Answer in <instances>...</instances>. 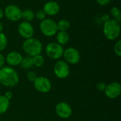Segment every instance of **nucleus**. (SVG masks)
Instances as JSON below:
<instances>
[{"label":"nucleus","mask_w":121,"mask_h":121,"mask_svg":"<svg viewBox=\"0 0 121 121\" xmlns=\"http://www.w3.org/2000/svg\"><path fill=\"white\" fill-rule=\"evenodd\" d=\"M58 31H67L70 28V22L67 19H61L57 23Z\"/></svg>","instance_id":"nucleus-19"},{"label":"nucleus","mask_w":121,"mask_h":121,"mask_svg":"<svg viewBox=\"0 0 121 121\" xmlns=\"http://www.w3.org/2000/svg\"><path fill=\"white\" fill-rule=\"evenodd\" d=\"M111 16L114 18L113 19H115L116 21H117L118 22H121V10L119 8L116 7V6H113L111 8Z\"/></svg>","instance_id":"nucleus-21"},{"label":"nucleus","mask_w":121,"mask_h":121,"mask_svg":"<svg viewBox=\"0 0 121 121\" xmlns=\"http://www.w3.org/2000/svg\"><path fill=\"white\" fill-rule=\"evenodd\" d=\"M22 48L28 56L34 57L42 52L43 44L40 40L35 38H30L24 40L22 45Z\"/></svg>","instance_id":"nucleus-3"},{"label":"nucleus","mask_w":121,"mask_h":121,"mask_svg":"<svg viewBox=\"0 0 121 121\" xmlns=\"http://www.w3.org/2000/svg\"><path fill=\"white\" fill-rule=\"evenodd\" d=\"M106 85L107 84L104 82H100L96 84V89H97L98 91H99L101 92H103V91H104V90H105V89L106 87Z\"/></svg>","instance_id":"nucleus-26"},{"label":"nucleus","mask_w":121,"mask_h":121,"mask_svg":"<svg viewBox=\"0 0 121 121\" xmlns=\"http://www.w3.org/2000/svg\"><path fill=\"white\" fill-rule=\"evenodd\" d=\"M19 82V76L16 69L10 66L0 69V84L6 87H14Z\"/></svg>","instance_id":"nucleus-1"},{"label":"nucleus","mask_w":121,"mask_h":121,"mask_svg":"<svg viewBox=\"0 0 121 121\" xmlns=\"http://www.w3.org/2000/svg\"><path fill=\"white\" fill-rule=\"evenodd\" d=\"M6 62L5 60V57L0 52V69L4 66V64Z\"/></svg>","instance_id":"nucleus-28"},{"label":"nucleus","mask_w":121,"mask_h":121,"mask_svg":"<svg viewBox=\"0 0 121 121\" xmlns=\"http://www.w3.org/2000/svg\"><path fill=\"white\" fill-rule=\"evenodd\" d=\"M4 11L0 8V20L4 17Z\"/></svg>","instance_id":"nucleus-31"},{"label":"nucleus","mask_w":121,"mask_h":121,"mask_svg":"<svg viewBox=\"0 0 121 121\" xmlns=\"http://www.w3.org/2000/svg\"><path fill=\"white\" fill-rule=\"evenodd\" d=\"M37 77H38V74L34 71H28L26 74V78L28 81L30 82H33L35 79L37 78Z\"/></svg>","instance_id":"nucleus-24"},{"label":"nucleus","mask_w":121,"mask_h":121,"mask_svg":"<svg viewBox=\"0 0 121 121\" xmlns=\"http://www.w3.org/2000/svg\"><path fill=\"white\" fill-rule=\"evenodd\" d=\"M43 10L45 11L47 16H53L57 15L59 13L60 10V7L59 4L57 1H49L44 4Z\"/></svg>","instance_id":"nucleus-14"},{"label":"nucleus","mask_w":121,"mask_h":121,"mask_svg":"<svg viewBox=\"0 0 121 121\" xmlns=\"http://www.w3.org/2000/svg\"><path fill=\"white\" fill-rule=\"evenodd\" d=\"M101 19H102V21H103L106 22V21H108V19H110V18H109V16H108V14H104V15H103V16H102Z\"/></svg>","instance_id":"nucleus-30"},{"label":"nucleus","mask_w":121,"mask_h":121,"mask_svg":"<svg viewBox=\"0 0 121 121\" xmlns=\"http://www.w3.org/2000/svg\"><path fill=\"white\" fill-rule=\"evenodd\" d=\"M46 14L45 13V11L43 10V9H40V10H38L35 13V17L40 20V21H43L44 20L45 18H46Z\"/></svg>","instance_id":"nucleus-25"},{"label":"nucleus","mask_w":121,"mask_h":121,"mask_svg":"<svg viewBox=\"0 0 121 121\" xmlns=\"http://www.w3.org/2000/svg\"><path fill=\"white\" fill-rule=\"evenodd\" d=\"M20 66L23 69H30L33 67V57L30 56H26L23 57Z\"/></svg>","instance_id":"nucleus-16"},{"label":"nucleus","mask_w":121,"mask_h":121,"mask_svg":"<svg viewBox=\"0 0 121 121\" xmlns=\"http://www.w3.org/2000/svg\"><path fill=\"white\" fill-rule=\"evenodd\" d=\"M21 11H22L18 6L15 4H10L5 8L4 15L8 20L16 22L21 19Z\"/></svg>","instance_id":"nucleus-9"},{"label":"nucleus","mask_w":121,"mask_h":121,"mask_svg":"<svg viewBox=\"0 0 121 121\" xmlns=\"http://www.w3.org/2000/svg\"><path fill=\"white\" fill-rule=\"evenodd\" d=\"M34 18H35V13L33 12V10L26 9L21 11V18L24 21L30 22L33 21Z\"/></svg>","instance_id":"nucleus-18"},{"label":"nucleus","mask_w":121,"mask_h":121,"mask_svg":"<svg viewBox=\"0 0 121 121\" xmlns=\"http://www.w3.org/2000/svg\"><path fill=\"white\" fill-rule=\"evenodd\" d=\"M56 35L57 43L62 46L66 45L69 40V35L67 31H58Z\"/></svg>","instance_id":"nucleus-15"},{"label":"nucleus","mask_w":121,"mask_h":121,"mask_svg":"<svg viewBox=\"0 0 121 121\" xmlns=\"http://www.w3.org/2000/svg\"><path fill=\"white\" fill-rule=\"evenodd\" d=\"M18 32L22 38L28 39L33 38L34 35V28L30 22L23 21L18 26Z\"/></svg>","instance_id":"nucleus-11"},{"label":"nucleus","mask_w":121,"mask_h":121,"mask_svg":"<svg viewBox=\"0 0 121 121\" xmlns=\"http://www.w3.org/2000/svg\"><path fill=\"white\" fill-rule=\"evenodd\" d=\"M41 33L47 37H52L58 32L57 22L52 18H45L40 23Z\"/></svg>","instance_id":"nucleus-4"},{"label":"nucleus","mask_w":121,"mask_h":121,"mask_svg":"<svg viewBox=\"0 0 121 121\" xmlns=\"http://www.w3.org/2000/svg\"><path fill=\"white\" fill-rule=\"evenodd\" d=\"M10 106V101L7 99L4 95L0 96V114L5 113Z\"/></svg>","instance_id":"nucleus-17"},{"label":"nucleus","mask_w":121,"mask_h":121,"mask_svg":"<svg viewBox=\"0 0 121 121\" xmlns=\"http://www.w3.org/2000/svg\"><path fill=\"white\" fill-rule=\"evenodd\" d=\"M2 30H3V24L0 21V33H2Z\"/></svg>","instance_id":"nucleus-32"},{"label":"nucleus","mask_w":121,"mask_h":121,"mask_svg":"<svg viewBox=\"0 0 121 121\" xmlns=\"http://www.w3.org/2000/svg\"><path fill=\"white\" fill-rule=\"evenodd\" d=\"M64 48L57 42H51L48 43L45 48V52L46 55L52 60H59L63 55Z\"/></svg>","instance_id":"nucleus-5"},{"label":"nucleus","mask_w":121,"mask_h":121,"mask_svg":"<svg viewBox=\"0 0 121 121\" xmlns=\"http://www.w3.org/2000/svg\"><path fill=\"white\" fill-rule=\"evenodd\" d=\"M113 50H114L115 54H116L118 57H121V40H118L116 43V44H115V45H114V48H113Z\"/></svg>","instance_id":"nucleus-23"},{"label":"nucleus","mask_w":121,"mask_h":121,"mask_svg":"<svg viewBox=\"0 0 121 121\" xmlns=\"http://www.w3.org/2000/svg\"><path fill=\"white\" fill-rule=\"evenodd\" d=\"M62 57L65 59V61L67 64L76 65L81 60L80 52L77 49L73 47L67 48L64 50Z\"/></svg>","instance_id":"nucleus-8"},{"label":"nucleus","mask_w":121,"mask_h":121,"mask_svg":"<svg viewBox=\"0 0 121 121\" xmlns=\"http://www.w3.org/2000/svg\"><path fill=\"white\" fill-rule=\"evenodd\" d=\"M7 45L8 39L6 35L3 33H0V52L6 48Z\"/></svg>","instance_id":"nucleus-22"},{"label":"nucleus","mask_w":121,"mask_h":121,"mask_svg":"<svg viewBox=\"0 0 121 121\" xmlns=\"http://www.w3.org/2000/svg\"><path fill=\"white\" fill-rule=\"evenodd\" d=\"M57 116L62 119L69 118L72 114V109L69 104L66 102H60L55 106Z\"/></svg>","instance_id":"nucleus-12"},{"label":"nucleus","mask_w":121,"mask_h":121,"mask_svg":"<svg viewBox=\"0 0 121 121\" xmlns=\"http://www.w3.org/2000/svg\"><path fill=\"white\" fill-rule=\"evenodd\" d=\"M103 33L108 40H115L120 36L121 24L115 19H108L104 23Z\"/></svg>","instance_id":"nucleus-2"},{"label":"nucleus","mask_w":121,"mask_h":121,"mask_svg":"<svg viewBox=\"0 0 121 121\" xmlns=\"http://www.w3.org/2000/svg\"><path fill=\"white\" fill-rule=\"evenodd\" d=\"M33 83L35 90L40 93H48L52 89V83L50 80L43 76L37 77Z\"/></svg>","instance_id":"nucleus-7"},{"label":"nucleus","mask_w":121,"mask_h":121,"mask_svg":"<svg viewBox=\"0 0 121 121\" xmlns=\"http://www.w3.org/2000/svg\"><path fill=\"white\" fill-rule=\"evenodd\" d=\"M33 57V66L36 67H40L44 65L45 62V59L43 57V55H37Z\"/></svg>","instance_id":"nucleus-20"},{"label":"nucleus","mask_w":121,"mask_h":121,"mask_svg":"<svg viewBox=\"0 0 121 121\" xmlns=\"http://www.w3.org/2000/svg\"><path fill=\"white\" fill-rule=\"evenodd\" d=\"M53 70L55 76L60 79L67 78L70 74V68L69 64H67L65 60H62L56 62L54 65Z\"/></svg>","instance_id":"nucleus-6"},{"label":"nucleus","mask_w":121,"mask_h":121,"mask_svg":"<svg viewBox=\"0 0 121 121\" xmlns=\"http://www.w3.org/2000/svg\"><path fill=\"white\" fill-rule=\"evenodd\" d=\"M105 95L111 99H117L121 94V85L117 82H113L106 85L104 90Z\"/></svg>","instance_id":"nucleus-10"},{"label":"nucleus","mask_w":121,"mask_h":121,"mask_svg":"<svg viewBox=\"0 0 121 121\" xmlns=\"http://www.w3.org/2000/svg\"><path fill=\"white\" fill-rule=\"evenodd\" d=\"M22 59V55L17 51H11L9 52L5 57L6 62H7L10 67H16L20 65Z\"/></svg>","instance_id":"nucleus-13"},{"label":"nucleus","mask_w":121,"mask_h":121,"mask_svg":"<svg viewBox=\"0 0 121 121\" xmlns=\"http://www.w3.org/2000/svg\"><path fill=\"white\" fill-rule=\"evenodd\" d=\"M96 2L101 6H106L111 3V0H96Z\"/></svg>","instance_id":"nucleus-27"},{"label":"nucleus","mask_w":121,"mask_h":121,"mask_svg":"<svg viewBox=\"0 0 121 121\" xmlns=\"http://www.w3.org/2000/svg\"><path fill=\"white\" fill-rule=\"evenodd\" d=\"M7 99H9V101L12 99V97H13V93L11 92V91H6V93H5V94L4 95Z\"/></svg>","instance_id":"nucleus-29"}]
</instances>
